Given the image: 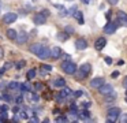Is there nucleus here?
Instances as JSON below:
<instances>
[{"mask_svg":"<svg viewBox=\"0 0 127 123\" xmlns=\"http://www.w3.org/2000/svg\"><path fill=\"white\" fill-rule=\"evenodd\" d=\"M60 67H62V70L66 74H68V75H74V74L77 73V64H75L74 62H71V60H64Z\"/></svg>","mask_w":127,"mask_h":123,"instance_id":"obj_1","label":"nucleus"},{"mask_svg":"<svg viewBox=\"0 0 127 123\" xmlns=\"http://www.w3.org/2000/svg\"><path fill=\"white\" fill-rule=\"evenodd\" d=\"M90 73H92V66L89 64V63H83V64L79 67V71H78V74H77V79L86 78Z\"/></svg>","mask_w":127,"mask_h":123,"instance_id":"obj_2","label":"nucleus"},{"mask_svg":"<svg viewBox=\"0 0 127 123\" xmlns=\"http://www.w3.org/2000/svg\"><path fill=\"white\" fill-rule=\"evenodd\" d=\"M17 19H18V14H15V12H7V14H4V15H3V22H4V23H7V25L14 23Z\"/></svg>","mask_w":127,"mask_h":123,"instance_id":"obj_3","label":"nucleus"},{"mask_svg":"<svg viewBox=\"0 0 127 123\" xmlns=\"http://www.w3.org/2000/svg\"><path fill=\"white\" fill-rule=\"evenodd\" d=\"M97 89H98V93L100 94H102V96H105V94H108V93H111L113 90V87H112V85L111 83H102L101 86H98L97 87Z\"/></svg>","mask_w":127,"mask_h":123,"instance_id":"obj_4","label":"nucleus"},{"mask_svg":"<svg viewBox=\"0 0 127 123\" xmlns=\"http://www.w3.org/2000/svg\"><path fill=\"white\" fill-rule=\"evenodd\" d=\"M116 30H118V26L115 25V22H111V21H109V22H108V23L104 26V33H105V34H113Z\"/></svg>","mask_w":127,"mask_h":123,"instance_id":"obj_5","label":"nucleus"},{"mask_svg":"<svg viewBox=\"0 0 127 123\" xmlns=\"http://www.w3.org/2000/svg\"><path fill=\"white\" fill-rule=\"evenodd\" d=\"M28 40H29V36L28 33H25V30H21L19 34H17V38H15V41L18 44H25Z\"/></svg>","mask_w":127,"mask_h":123,"instance_id":"obj_6","label":"nucleus"},{"mask_svg":"<svg viewBox=\"0 0 127 123\" xmlns=\"http://www.w3.org/2000/svg\"><path fill=\"white\" fill-rule=\"evenodd\" d=\"M107 45V40H105L104 37H100L96 40V42H94V48L97 49V51H101V49H104V46Z\"/></svg>","mask_w":127,"mask_h":123,"instance_id":"obj_7","label":"nucleus"},{"mask_svg":"<svg viewBox=\"0 0 127 123\" xmlns=\"http://www.w3.org/2000/svg\"><path fill=\"white\" fill-rule=\"evenodd\" d=\"M116 15H118V19L120 21L122 26H127V14L124 12V11L119 10L118 12H116Z\"/></svg>","mask_w":127,"mask_h":123,"instance_id":"obj_8","label":"nucleus"},{"mask_svg":"<svg viewBox=\"0 0 127 123\" xmlns=\"http://www.w3.org/2000/svg\"><path fill=\"white\" fill-rule=\"evenodd\" d=\"M33 22L36 25H44L45 22H47V18H45L41 12H38V14H36V15L33 16Z\"/></svg>","mask_w":127,"mask_h":123,"instance_id":"obj_9","label":"nucleus"},{"mask_svg":"<svg viewBox=\"0 0 127 123\" xmlns=\"http://www.w3.org/2000/svg\"><path fill=\"white\" fill-rule=\"evenodd\" d=\"M104 78H101V77H96V78H93L90 81V87H98V86H101L102 83H104Z\"/></svg>","mask_w":127,"mask_h":123,"instance_id":"obj_10","label":"nucleus"},{"mask_svg":"<svg viewBox=\"0 0 127 123\" xmlns=\"http://www.w3.org/2000/svg\"><path fill=\"white\" fill-rule=\"evenodd\" d=\"M42 48H44V45H42V44H38V42H37V44H32L29 49H30L32 53H34V55H37V56H38V53L41 52Z\"/></svg>","mask_w":127,"mask_h":123,"instance_id":"obj_11","label":"nucleus"},{"mask_svg":"<svg viewBox=\"0 0 127 123\" xmlns=\"http://www.w3.org/2000/svg\"><path fill=\"white\" fill-rule=\"evenodd\" d=\"M62 53H63V51H62L60 46H55V48L51 49V57L52 59H59L62 56Z\"/></svg>","mask_w":127,"mask_h":123,"instance_id":"obj_12","label":"nucleus"},{"mask_svg":"<svg viewBox=\"0 0 127 123\" xmlns=\"http://www.w3.org/2000/svg\"><path fill=\"white\" fill-rule=\"evenodd\" d=\"M75 46H77V49H79V51H83V49L88 48V41H86L85 38H79V40H77V42H75Z\"/></svg>","mask_w":127,"mask_h":123,"instance_id":"obj_13","label":"nucleus"},{"mask_svg":"<svg viewBox=\"0 0 127 123\" xmlns=\"http://www.w3.org/2000/svg\"><path fill=\"white\" fill-rule=\"evenodd\" d=\"M120 114H122V109L119 108V107H112V108L108 109V116H115V118H118Z\"/></svg>","mask_w":127,"mask_h":123,"instance_id":"obj_14","label":"nucleus"},{"mask_svg":"<svg viewBox=\"0 0 127 123\" xmlns=\"http://www.w3.org/2000/svg\"><path fill=\"white\" fill-rule=\"evenodd\" d=\"M78 114H79V119H83V120L90 119V111L88 108H83L82 111H78Z\"/></svg>","mask_w":127,"mask_h":123,"instance_id":"obj_15","label":"nucleus"},{"mask_svg":"<svg viewBox=\"0 0 127 123\" xmlns=\"http://www.w3.org/2000/svg\"><path fill=\"white\" fill-rule=\"evenodd\" d=\"M53 86H56V87H64V86H66V79L62 78V77H56L55 81H53Z\"/></svg>","mask_w":127,"mask_h":123,"instance_id":"obj_16","label":"nucleus"},{"mask_svg":"<svg viewBox=\"0 0 127 123\" xmlns=\"http://www.w3.org/2000/svg\"><path fill=\"white\" fill-rule=\"evenodd\" d=\"M38 57H41V59H48V57H51V49L47 48V46H44V48L41 49V52L38 53Z\"/></svg>","mask_w":127,"mask_h":123,"instance_id":"obj_17","label":"nucleus"},{"mask_svg":"<svg viewBox=\"0 0 127 123\" xmlns=\"http://www.w3.org/2000/svg\"><path fill=\"white\" fill-rule=\"evenodd\" d=\"M68 37H70V34H67L66 32H59L58 34H56V38H58L59 41H62V42H64Z\"/></svg>","mask_w":127,"mask_h":123,"instance_id":"obj_18","label":"nucleus"},{"mask_svg":"<svg viewBox=\"0 0 127 123\" xmlns=\"http://www.w3.org/2000/svg\"><path fill=\"white\" fill-rule=\"evenodd\" d=\"M72 16H74V18L77 19V21L79 22L81 25H82L83 22H85V21H83V14H82V11H79V10H77V11H75V14H74Z\"/></svg>","mask_w":127,"mask_h":123,"instance_id":"obj_19","label":"nucleus"},{"mask_svg":"<svg viewBox=\"0 0 127 123\" xmlns=\"http://www.w3.org/2000/svg\"><path fill=\"white\" fill-rule=\"evenodd\" d=\"M6 34H7V38H10V40L14 41L15 38H17V34H18V33H17V30H14V29H8Z\"/></svg>","mask_w":127,"mask_h":123,"instance_id":"obj_20","label":"nucleus"},{"mask_svg":"<svg viewBox=\"0 0 127 123\" xmlns=\"http://www.w3.org/2000/svg\"><path fill=\"white\" fill-rule=\"evenodd\" d=\"M116 97H118V96H116V93L112 90L111 93L105 94V101H107V103H111V101H115V100H116Z\"/></svg>","mask_w":127,"mask_h":123,"instance_id":"obj_21","label":"nucleus"},{"mask_svg":"<svg viewBox=\"0 0 127 123\" xmlns=\"http://www.w3.org/2000/svg\"><path fill=\"white\" fill-rule=\"evenodd\" d=\"M68 116L72 118V119H79V114H78V109H70L68 111Z\"/></svg>","mask_w":127,"mask_h":123,"instance_id":"obj_22","label":"nucleus"},{"mask_svg":"<svg viewBox=\"0 0 127 123\" xmlns=\"http://www.w3.org/2000/svg\"><path fill=\"white\" fill-rule=\"evenodd\" d=\"M36 75H37V71L34 70V68H32V70H29L28 71V74H26V78L30 81V79H33V78H36Z\"/></svg>","mask_w":127,"mask_h":123,"instance_id":"obj_23","label":"nucleus"},{"mask_svg":"<svg viewBox=\"0 0 127 123\" xmlns=\"http://www.w3.org/2000/svg\"><path fill=\"white\" fill-rule=\"evenodd\" d=\"M19 87H21V90H22V93H29V92H30V85H29L28 82L19 85Z\"/></svg>","mask_w":127,"mask_h":123,"instance_id":"obj_24","label":"nucleus"},{"mask_svg":"<svg viewBox=\"0 0 127 123\" xmlns=\"http://www.w3.org/2000/svg\"><path fill=\"white\" fill-rule=\"evenodd\" d=\"M78 10V7L77 5H71V8H68V10H67V16H72L75 14V11Z\"/></svg>","mask_w":127,"mask_h":123,"instance_id":"obj_25","label":"nucleus"},{"mask_svg":"<svg viewBox=\"0 0 127 123\" xmlns=\"http://www.w3.org/2000/svg\"><path fill=\"white\" fill-rule=\"evenodd\" d=\"M25 64H26V62H25V60H19V62H17V63H15V68H17V70H21V68H23V67H25Z\"/></svg>","mask_w":127,"mask_h":123,"instance_id":"obj_26","label":"nucleus"},{"mask_svg":"<svg viewBox=\"0 0 127 123\" xmlns=\"http://www.w3.org/2000/svg\"><path fill=\"white\" fill-rule=\"evenodd\" d=\"M1 114H0V122H6L7 118H8V114H7V111H0Z\"/></svg>","mask_w":127,"mask_h":123,"instance_id":"obj_27","label":"nucleus"},{"mask_svg":"<svg viewBox=\"0 0 127 123\" xmlns=\"http://www.w3.org/2000/svg\"><path fill=\"white\" fill-rule=\"evenodd\" d=\"M64 32L67 33V34H74V27L72 26H70V25H67V26H64Z\"/></svg>","mask_w":127,"mask_h":123,"instance_id":"obj_28","label":"nucleus"},{"mask_svg":"<svg viewBox=\"0 0 127 123\" xmlns=\"http://www.w3.org/2000/svg\"><path fill=\"white\" fill-rule=\"evenodd\" d=\"M17 87H19V83H18L17 81H14V82H10L8 83V89H17Z\"/></svg>","mask_w":127,"mask_h":123,"instance_id":"obj_29","label":"nucleus"},{"mask_svg":"<svg viewBox=\"0 0 127 123\" xmlns=\"http://www.w3.org/2000/svg\"><path fill=\"white\" fill-rule=\"evenodd\" d=\"M118 118H119V120H120L122 123H127V114H123V115L120 114Z\"/></svg>","mask_w":127,"mask_h":123,"instance_id":"obj_30","label":"nucleus"},{"mask_svg":"<svg viewBox=\"0 0 127 123\" xmlns=\"http://www.w3.org/2000/svg\"><path fill=\"white\" fill-rule=\"evenodd\" d=\"M56 122H68V118H67V116H63V115H60V116L56 118Z\"/></svg>","mask_w":127,"mask_h":123,"instance_id":"obj_31","label":"nucleus"},{"mask_svg":"<svg viewBox=\"0 0 127 123\" xmlns=\"http://www.w3.org/2000/svg\"><path fill=\"white\" fill-rule=\"evenodd\" d=\"M19 118L21 119H29V115H28V112L26 111H22V112H19Z\"/></svg>","mask_w":127,"mask_h":123,"instance_id":"obj_32","label":"nucleus"},{"mask_svg":"<svg viewBox=\"0 0 127 123\" xmlns=\"http://www.w3.org/2000/svg\"><path fill=\"white\" fill-rule=\"evenodd\" d=\"M41 68H42V70H45L47 73H49V71H52V67H51L49 64H42V66H41Z\"/></svg>","mask_w":127,"mask_h":123,"instance_id":"obj_33","label":"nucleus"},{"mask_svg":"<svg viewBox=\"0 0 127 123\" xmlns=\"http://www.w3.org/2000/svg\"><path fill=\"white\" fill-rule=\"evenodd\" d=\"M41 14L45 16V18H48V16L51 15V11H49V10H47V8H44V10H41Z\"/></svg>","mask_w":127,"mask_h":123,"instance_id":"obj_34","label":"nucleus"},{"mask_svg":"<svg viewBox=\"0 0 127 123\" xmlns=\"http://www.w3.org/2000/svg\"><path fill=\"white\" fill-rule=\"evenodd\" d=\"M22 103H23V97H22V96H18V97L15 98V104H18V105H21Z\"/></svg>","mask_w":127,"mask_h":123,"instance_id":"obj_35","label":"nucleus"},{"mask_svg":"<svg viewBox=\"0 0 127 123\" xmlns=\"http://www.w3.org/2000/svg\"><path fill=\"white\" fill-rule=\"evenodd\" d=\"M1 98H3L4 101H11V97H10V94H6V93H3V94H1Z\"/></svg>","mask_w":127,"mask_h":123,"instance_id":"obj_36","label":"nucleus"},{"mask_svg":"<svg viewBox=\"0 0 127 123\" xmlns=\"http://www.w3.org/2000/svg\"><path fill=\"white\" fill-rule=\"evenodd\" d=\"M42 87H44V85H42V83H40V82H37V83L34 85V89H36V90H41Z\"/></svg>","mask_w":127,"mask_h":123,"instance_id":"obj_37","label":"nucleus"},{"mask_svg":"<svg viewBox=\"0 0 127 123\" xmlns=\"http://www.w3.org/2000/svg\"><path fill=\"white\" fill-rule=\"evenodd\" d=\"M59 16H60V18H66V16H67V11L64 10V8H63V10H60V14H59Z\"/></svg>","mask_w":127,"mask_h":123,"instance_id":"obj_38","label":"nucleus"},{"mask_svg":"<svg viewBox=\"0 0 127 123\" xmlns=\"http://www.w3.org/2000/svg\"><path fill=\"white\" fill-rule=\"evenodd\" d=\"M105 63H107V64H112L113 63V60H112V57H109V56H105Z\"/></svg>","mask_w":127,"mask_h":123,"instance_id":"obj_39","label":"nucleus"},{"mask_svg":"<svg viewBox=\"0 0 127 123\" xmlns=\"http://www.w3.org/2000/svg\"><path fill=\"white\" fill-rule=\"evenodd\" d=\"M38 94H37V93H32V100L33 101H38Z\"/></svg>","mask_w":127,"mask_h":123,"instance_id":"obj_40","label":"nucleus"},{"mask_svg":"<svg viewBox=\"0 0 127 123\" xmlns=\"http://www.w3.org/2000/svg\"><path fill=\"white\" fill-rule=\"evenodd\" d=\"M82 94H83L82 90H77V92H74V96H75V97H81Z\"/></svg>","mask_w":127,"mask_h":123,"instance_id":"obj_41","label":"nucleus"},{"mask_svg":"<svg viewBox=\"0 0 127 123\" xmlns=\"http://www.w3.org/2000/svg\"><path fill=\"white\" fill-rule=\"evenodd\" d=\"M115 120H118V118H115V116H108L107 118V122H115Z\"/></svg>","mask_w":127,"mask_h":123,"instance_id":"obj_42","label":"nucleus"},{"mask_svg":"<svg viewBox=\"0 0 127 123\" xmlns=\"http://www.w3.org/2000/svg\"><path fill=\"white\" fill-rule=\"evenodd\" d=\"M12 66H14V63H11V62H8V63H6V66H4V68H6V70H7V68H11V67H12Z\"/></svg>","mask_w":127,"mask_h":123,"instance_id":"obj_43","label":"nucleus"},{"mask_svg":"<svg viewBox=\"0 0 127 123\" xmlns=\"http://www.w3.org/2000/svg\"><path fill=\"white\" fill-rule=\"evenodd\" d=\"M90 105H92V104L89 103V101H85V103H82V107H83V108H89Z\"/></svg>","mask_w":127,"mask_h":123,"instance_id":"obj_44","label":"nucleus"},{"mask_svg":"<svg viewBox=\"0 0 127 123\" xmlns=\"http://www.w3.org/2000/svg\"><path fill=\"white\" fill-rule=\"evenodd\" d=\"M107 1L109 3V4H112V5H116V4H118L119 0H107Z\"/></svg>","mask_w":127,"mask_h":123,"instance_id":"obj_45","label":"nucleus"},{"mask_svg":"<svg viewBox=\"0 0 127 123\" xmlns=\"http://www.w3.org/2000/svg\"><path fill=\"white\" fill-rule=\"evenodd\" d=\"M19 120H21V118H19V116H18V115H17V114H15V116H14V118H12V122H19Z\"/></svg>","mask_w":127,"mask_h":123,"instance_id":"obj_46","label":"nucleus"},{"mask_svg":"<svg viewBox=\"0 0 127 123\" xmlns=\"http://www.w3.org/2000/svg\"><path fill=\"white\" fill-rule=\"evenodd\" d=\"M111 77H112V78H118V77H119V71H113Z\"/></svg>","mask_w":127,"mask_h":123,"instance_id":"obj_47","label":"nucleus"},{"mask_svg":"<svg viewBox=\"0 0 127 123\" xmlns=\"http://www.w3.org/2000/svg\"><path fill=\"white\" fill-rule=\"evenodd\" d=\"M30 122H33V123L36 122V123H37V122H38V118H37V116H32V118H30Z\"/></svg>","mask_w":127,"mask_h":123,"instance_id":"obj_48","label":"nucleus"},{"mask_svg":"<svg viewBox=\"0 0 127 123\" xmlns=\"http://www.w3.org/2000/svg\"><path fill=\"white\" fill-rule=\"evenodd\" d=\"M3 56H4V49L0 46V59H3Z\"/></svg>","mask_w":127,"mask_h":123,"instance_id":"obj_49","label":"nucleus"},{"mask_svg":"<svg viewBox=\"0 0 127 123\" xmlns=\"http://www.w3.org/2000/svg\"><path fill=\"white\" fill-rule=\"evenodd\" d=\"M12 112H14V114H18V112H19V108H18V107H14V108H12Z\"/></svg>","mask_w":127,"mask_h":123,"instance_id":"obj_50","label":"nucleus"},{"mask_svg":"<svg viewBox=\"0 0 127 123\" xmlns=\"http://www.w3.org/2000/svg\"><path fill=\"white\" fill-rule=\"evenodd\" d=\"M55 7L58 8V10H63V8H64V7H63V5H62V4H55Z\"/></svg>","mask_w":127,"mask_h":123,"instance_id":"obj_51","label":"nucleus"},{"mask_svg":"<svg viewBox=\"0 0 127 123\" xmlns=\"http://www.w3.org/2000/svg\"><path fill=\"white\" fill-rule=\"evenodd\" d=\"M4 73H6V68H4V67H3V68H0V77L3 75Z\"/></svg>","mask_w":127,"mask_h":123,"instance_id":"obj_52","label":"nucleus"},{"mask_svg":"<svg viewBox=\"0 0 127 123\" xmlns=\"http://www.w3.org/2000/svg\"><path fill=\"white\" fill-rule=\"evenodd\" d=\"M123 86H124V87H127V77L123 79Z\"/></svg>","mask_w":127,"mask_h":123,"instance_id":"obj_53","label":"nucleus"},{"mask_svg":"<svg viewBox=\"0 0 127 123\" xmlns=\"http://www.w3.org/2000/svg\"><path fill=\"white\" fill-rule=\"evenodd\" d=\"M7 109H8L7 105H1V109H0V111H7Z\"/></svg>","mask_w":127,"mask_h":123,"instance_id":"obj_54","label":"nucleus"},{"mask_svg":"<svg viewBox=\"0 0 127 123\" xmlns=\"http://www.w3.org/2000/svg\"><path fill=\"white\" fill-rule=\"evenodd\" d=\"M70 109H77V105H75V104H71V105H70Z\"/></svg>","mask_w":127,"mask_h":123,"instance_id":"obj_55","label":"nucleus"},{"mask_svg":"<svg viewBox=\"0 0 127 123\" xmlns=\"http://www.w3.org/2000/svg\"><path fill=\"white\" fill-rule=\"evenodd\" d=\"M124 64V60H119L118 62V66H123Z\"/></svg>","mask_w":127,"mask_h":123,"instance_id":"obj_56","label":"nucleus"},{"mask_svg":"<svg viewBox=\"0 0 127 123\" xmlns=\"http://www.w3.org/2000/svg\"><path fill=\"white\" fill-rule=\"evenodd\" d=\"M81 1H82L83 4H89V3H90V0H81Z\"/></svg>","mask_w":127,"mask_h":123,"instance_id":"obj_57","label":"nucleus"},{"mask_svg":"<svg viewBox=\"0 0 127 123\" xmlns=\"http://www.w3.org/2000/svg\"><path fill=\"white\" fill-rule=\"evenodd\" d=\"M109 18H111V12L108 11V12H107V19H109Z\"/></svg>","mask_w":127,"mask_h":123,"instance_id":"obj_58","label":"nucleus"},{"mask_svg":"<svg viewBox=\"0 0 127 123\" xmlns=\"http://www.w3.org/2000/svg\"><path fill=\"white\" fill-rule=\"evenodd\" d=\"M1 5H3V3H1V0H0V10H1Z\"/></svg>","mask_w":127,"mask_h":123,"instance_id":"obj_59","label":"nucleus"},{"mask_svg":"<svg viewBox=\"0 0 127 123\" xmlns=\"http://www.w3.org/2000/svg\"><path fill=\"white\" fill-rule=\"evenodd\" d=\"M126 96H127V87H126Z\"/></svg>","mask_w":127,"mask_h":123,"instance_id":"obj_60","label":"nucleus"},{"mask_svg":"<svg viewBox=\"0 0 127 123\" xmlns=\"http://www.w3.org/2000/svg\"><path fill=\"white\" fill-rule=\"evenodd\" d=\"M0 100H1V94H0Z\"/></svg>","mask_w":127,"mask_h":123,"instance_id":"obj_61","label":"nucleus"},{"mask_svg":"<svg viewBox=\"0 0 127 123\" xmlns=\"http://www.w3.org/2000/svg\"><path fill=\"white\" fill-rule=\"evenodd\" d=\"M0 109H1V105H0Z\"/></svg>","mask_w":127,"mask_h":123,"instance_id":"obj_62","label":"nucleus"},{"mask_svg":"<svg viewBox=\"0 0 127 123\" xmlns=\"http://www.w3.org/2000/svg\"><path fill=\"white\" fill-rule=\"evenodd\" d=\"M68 1H72V0H68Z\"/></svg>","mask_w":127,"mask_h":123,"instance_id":"obj_63","label":"nucleus"}]
</instances>
